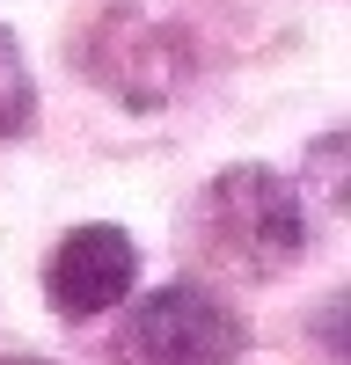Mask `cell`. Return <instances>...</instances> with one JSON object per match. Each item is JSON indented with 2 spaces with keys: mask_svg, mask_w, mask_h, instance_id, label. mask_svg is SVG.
<instances>
[{
  "mask_svg": "<svg viewBox=\"0 0 351 365\" xmlns=\"http://www.w3.org/2000/svg\"><path fill=\"white\" fill-rule=\"evenodd\" d=\"M88 73H96L117 103L154 110V103H168V88L183 81V44H176V29H161L154 15L110 8L96 22V44H88Z\"/></svg>",
  "mask_w": 351,
  "mask_h": 365,
  "instance_id": "4",
  "label": "cell"
},
{
  "mask_svg": "<svg viewBox=\"0 0 351 365\" xmlns=\"http://www.w3.org/2000/svg\"><path fill=\"white\" fill-rule=\"evenodd\" d=\"M0 365H51V358H0Z\"/></svg>",
  "mask_w": 351,
  "mask_h": 365,
  "instance_id": "6",
  "label": "cell"
},
{
  "mask_svg": "<svg viewBox=\"0 0 351 365\" xmlns=\"http://www.w3.org/2000/svg\"><path fill=\"white\" fill-rule=\"evenodd\" d=\"M198 227H205V249L220 263H234L242 278H271L292 256L307 249V212H300V190L271 168H220L198 197Z\"/></svg>",
  "mask_w": 351,
  "mask_h": 365,
  "instance_id": "1",
  "label": "cell"
},
{
  "mask_svg": "<svg viewBox=\"0 0 351 365\" xmlns=\"http://www.w3.org/2000/svg\"><path fill=\"white\" fill-rule=\"evenodd\" d=\"M132 285H139V249H132V234L110 227V220L73 227L51 249V263H44V299H51L58 322H96Z\"/></svg>",
  "mask_w": 351,
  "mask_h": 365,
  "instance_id": "3",
  "label": "cell"
},
{
  "mask_svg": "<svg viewBox=\"0 0 351 365\" xmlns=\"http://www.w3.org/2000/svg\"><path fill=\"white\" fill-rule=\"evenodd\" d=\"M249 329L213 285L176 278L132 299L110 336V365H242Z\"/></svg>",
  "mask_w": 351,
  "mask_h": 365,
  "instance_id": "2",
  "label": "cell"
},
{
  "mask_svg": "<svg viewBox=\"0 0 351 365\" xmlns=\"http://www.w3.org/2000/svg\"><path fill=\"white\" fill-rule=\"evenodd\" d=\"M37 125V81H29V58L15 44V29L0 22V139H15Z\"/></svg>",
  "mask_w": 351,
  "mask_h": 365,
  "instance_id": "5",
  "label": "cell"
}]
</instances>
